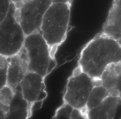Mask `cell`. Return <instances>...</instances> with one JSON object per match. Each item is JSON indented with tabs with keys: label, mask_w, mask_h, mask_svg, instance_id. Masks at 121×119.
Returning a JSON list of instances; mask_svg holds the SVG:
<instances>
[{
	"label": "cell",
	"mask_w": 121,
	"mask_h": 119,
	"mask_svg": "<svg viewBox=\"0 0 121 119\" xmlns=\"http://www.w3.org/2000/svg\"><path fill=\"white\" fill-rule=\"evenodd\" d=\"M44 78L36 73L28 72L20 82V85L23 95L32 107L35 103L42 101L47 94L45 90Z\"/></svg>",
	"instance_id": "cell-7"
},
{
	"label": "cell",
	"mask_w": 121,
	"mask_h": 119,
	"mask_svg": "<svg viewBox=\"0 0 121 119\" xmlns=\"http://www.w3.org/2000/svg\"><path fill=\"white\" fill-rule=\"evenodd\" d=\"M94 87L92 79L87 74L81 71H73L67 80L63 102L74 108L86 109L88 98Z\"/></svg>",
	"instance_id": "cell-5"
},
{
	"label": "cell",
	"mask_w": 121,
	"mask_h": 119,
	"mask_svg": "<svg viewBox=\"0 0 121 119\" xmlns=\"http://www.w3.org/2000/svg\"><path fill=\"white\" fill-rule=\"evenodd\" d=\"M101 32L117 41L121 39V17H109L103 25Z\"/></svg>",
	"instance_id": "cell-12"
},
{
	"label": "cell",
	"mask_w": 121,
	"mask_h": 119,
	"mask_svg": "<svg viewBox=\"0 0 121 119\" xmlns=\"http://www.w3.org/2000/svg\"><path fill=\"white\" fill-rule=\"evenodd\" d=\"M10 0H0V22L6 17L9 9Z\"/></svg>",
	"instance_id": "cell-17"
},
{
	"label": "cell",
	"mask_w": 121,
	"mask_h": 119,
	"mask_svg": "<svg viewBox=\"0 0 121 119\" xmlns=\"http://www.w3.org/2000/svg\"><path fill=\"white\" fill-rule=\"evenodd\" d=\"M53 0H32L24 2L16 19L26 36L40 32L44 16Z\"/></svg>",
	"instance_id": "cell-6"
},
{
	"label": "cell",
	"mask_w": 121,
	"mask_h": 119,
	"mask_svg": "<svg viewBox=\"0 0 121 119\" xmlns=\"http://www.w3.org/2000/svg\"><path fill=\"white\" fill-rule=\"evenodd\" d=\"M31 0H23V1L24 2H26L29 1Z\"/></svg>",
	"instance_id": "cell-22"
},
{
	"label": "cell",
	"mask_w": 121,
	"mask_h": 119,
	"mask_svg": "<svg viewBox=\"0 0 121 119\" xmlns=\"http://www.w3.org/2000/svg\"><path fill=\"white\" fill-rule=\"evenodd\" d=\"M11 2H13L14 3L22 1L23 0H10Z\"/></svg>",
	"instance_id": "cell-21"
},
{
	"label": "cell",
	"mask_w": 121,
	"mask_h": 119,
	"mask_svg": "<svg viewBox=\"0 0 121 119\" xmlns=\"http://www.w3.org/2000/svg\"><path fill=\"white\" fill-rule=\"evenodd\" d=\"M74 107L69 104L63 102V104L56 110L53 117L55 119H71Z\"/></svg>",
	"instance_id": "cell-15"
},
{
	"label": "cell",
	"mask_w": 121,
	"mask_h": 119,
	"mask_svg": "<svg viewBox=\"0 0 121 119\" xmlns=\"http://www.w3.org/2000/svg\"></svg>",
	"instance_id": "cell-23"
},
{
	"label": "cell",
	"mask_w": 121,
	"mask_h": 119,
	"mask_svg": "<svg viewBox=\"0 0 121 119\" xmlns=\"http://www.w3.org/2000/svg\"><path fill=\"white\" fill-rule=\"evenodd\" d=\"M73 0H55V1L58 2H61L67 3L71 4Z\"/></svg>",
	"instance_id": "cell-20"
},
{
	"label": "cell",
	"mask_w": 121,
	"mask_h": 119,
	"mask_svg": "<svg viewBox=\"0 0 121 119\" xmlns=\"http://www.w3.org/2000/svg\"><path fill=\"white\" fill-rule=\"evenodd\" d=\"M9 59L7 84L15 91L27 72L28 64L18 54Z\"/></svg>",
	"instance_id": "cell-8"
},
{
	"label": "cell",
	"mask_w": 121,
	"mask_h": 119,
	"mask_svg": "<svg viewBox=\"0 0 121 119\" xmlns=\"http://www.w3.org/2000/svg\"><path fill=\"white\" fill-rule=\"evenodd\" d=\"M121 62V46L100 32L82 48L76 67L92 78H100L108 65Z\"/></svg>",
	"instance_id": "cell-1"
},
{
	"label": "cell",
	"mask_w": 121,
	"mask_h": 119,
	"mask_svg": "<svg viewBox=\"0 0 121 119\" xmlns=\"http://www.w3.org/2000/svg\"><path fill=\"white\" fill-rule=\"evenodd\" d=\"M15 91L6 84L0 89V104L9 106L14 95Z\"/></svg>",
	"instance_id": "cell-14"
},
{
	"label": "cell",
	"mask_w": 121,
	"mask_h": 119,
	"mask_svg": "<svg viewBox=\"0 0 121 119\" xmlns=\"http://www.w3.org/2000/svg\"><path fill=\"white\" fill-rule=\"evenodd\" d=\"M100 78L102 81V86L107 89L117 88L121 82V62L108 65Z\"/></svg>",
	"instance_id": "cell-11"
},
{
	"label": "cell",
	"mask_w": 121,
	"mask_h": 119,
	"mask_svg": "<svg viewBox=\"0 0 121 119\" xmlns=\"http://www.w3.org/2000/svg\"><path fill=\"white\" fill-rule=\"evenodd\" d=\"M19 85L15 90L5 119H26L30 117L31 115V106L24 97L20 86L19 89Z\"/></svg>",
	"instance_id": "cell-9"
},
{
	"label": "cell",
	"mask_w": 121,
	"mask_h": 119,
	"mask_svg": "<svg viewBox=\"0 0 121 119\" xmlns=\"http://www.w3.org/2000/svg\"><path fill=\"white\" fill-rule=\"evenodd\" d=\"M120 100L119 97L108 96L98 106L87 111V118L113 119L115 116Z\"/></svg>",
	"instance_id": "cell-10"
},
{
	"label": "cell",
	"mask_w": 121,
	"mask_h": 119,
	"mask_svg": "<svg viewBox=\"0 0 121 119\" xmlns=\"http://www.w3.org/2000/svg\"><path fill=\"white\" fill-rule=\"evenodd\" d=\"M71 6L67 3H53L44 16L40 32L54 55L72 29L69 25Z\"/></svg>",
	"instance_id": "cell-2"
},
{
	"label": "cell",
	"mask_w": 121,
	"mask_h": 119,
	"mask_svg": "<svg viewBox=\"0 0 121 119\" xmlns=\"http://www.w3.org/2000/svg\"><path fill=\"white\" fill-rule=\"evenodd\" d=\"M23 47L27 57V72H34L45 78L56 67L55 57L40 32L26 36Z\"/></svg>",
	"instance_id": "cell-3"
},
{
	"label": "cell",
	"mask_w": 121,
	"mask_h": 119,
	"mask_svg": "<svg viewBox=\"0 0 121 119\" xmlns=\"http://www.w3.org/2000/svg\"><path fill=\"white\" fill-rule=\"evenodd\" d=\"M109 96L107 89L103 86L94 87L86 103V108L87 111L98 106Z\"/></svg>",
	"instance_id": "cell-13"
},
{
	"label": "cell",
	"mask_w": 121,
	"mask_h": 119,
	"mask_svg": "<svg viewBox=\"0 0 121 119\" xmlns=\"http://www.w3.org/2000/svg\"><path fill=\"white\" fill-rule=\"evenodd\" d=\"M0 89L7 84L9 57L0 55Z\"/></svg>",
	"instance_id": "cell-16"
},
{
	"label": "cell",
	"mask_w": 121,
	"mask_h": 119,
	"mask_svg": "<svg viewBox=\"0 0 121 119\" xmlns=\"http://www.w3.org/2000/svg\"><path fill=\"white\" fill-rule=\"evenodd\" d=\"M107 90L109 96L119 97L120 92L117 88H112L107 89Z\"/></svg>",
	"instance_id": "cell-19"
},
{
	"label": "cell",
	"mask_w": 121,
	"mask_h": 119,
	"mask_svg": "<svg viewBox=\"0 0 121 119\" xmlns=\"http://www.w3.org/2000/svg\"><path fill=\"white\" fill-rule=\"evenodd\" d=\"M16 9L14 3L11 2L6 17L0 23V55L7 57L19 52L26 37L15 17Z\"/></svg>",
	"instance_id": "cell-4"
},
{
	"label": "cell",
	"mask_w": 121,
	"mask_h": 119,
	"mask_svg": "<svg viewBox=\"0 0 121 119\" xmlns=\"http://www.w3.org/2000/svg\"><path fill=\"white\" fill-rule=\"evenodd\" d=\"M87 119L81 109L74 108L71 114V119Z\"/></svg>",
	"instance_id": "cell-18"
}]
</instances>
